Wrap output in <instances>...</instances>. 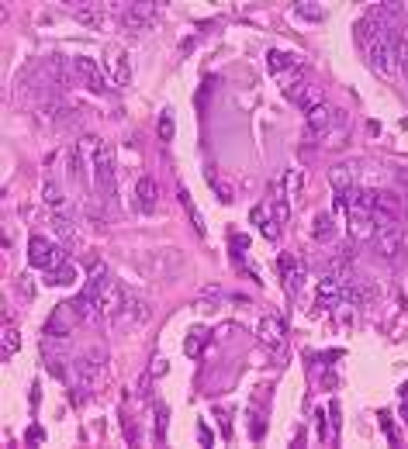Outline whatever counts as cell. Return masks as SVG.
Instances as JSON below:
<instances>
[{"instance_id":"1","label":"cell","mask_w":408,"mask_h":449,"mask_svg":"<svg viewBox=\"0 0 408 449\" xmlns=\"http://www.w3.org/2000/svg\"><path fill=\"white\" fill-rule=\"evenodd\" d=\"M94 184H97V197L104 201L114 197V149L97 138H94Z\"/></svg>"},{"instance_id":"2","label":"cell","mask_w":408,"mask_h":449,"mask_svg":"<svg viewBox=\"0 0 408 449\" xmlns=\"http://www.w3.org/2000/svg\"><path fill=\"white\" fill-rule=\"evenodd\" d=\"M28 263L35 270H55V266L70 263V253H66V245H55L45 235H35L28 242Z\"/></svg>"},{"instance_id":"3","label":"cell","mask_w":408,"mask_h":449,"mask_svg":"<svg viewBox=\"0 0 408 449\" xmlns=\"http://www.w3.org/2000/svg\"><path fill=\"white\" fill-rule=\"evenodd\" d=\"M104 367H108V353L104 349H87L83 356L73 360V377L80 387H97V380L104 377Z\"/></svg>"},{"instance_id":"4","label":"cell","mask_w":408,"mask_h":449,"mask_svg":"<svg viewBox=\"0 0 408 449\" xmlns=\"http://www.w3.org/2000/svg\"><path fill=\"white\" fill-rule=\"evenodd\" d=\"M367 55H370V66H374V70L391 73V70H395V59H398V35H395V31H381V35L367 45Z\"/></svg>"},{"instance_id":"5","label":"cell","mask_w":408,"mask_h":449,"mask_svg":"<svg viewBox=\"0 0 408 449\" xmlns=\"http://www.w3.org/2000/svg\"><path fill=\"white\" fill-rule=\"evenodd\" d=\"M149 318H153L149 301H145V297H138V294H125V301H121V311L114 315V325H118L121 332H128V328L145 325Z\"/></svg>"},{"instance_id":"6","label":"cell","mask_w":408,"mask_h":449,"mask_svg":"<svg viewBox=\"0 0 408 449\" xmlns=\"http://www.w3.org/2000/svg\"><path fill=\"white\" fill-rule=\"evenodd\" d=\"M77 321H83L80 311H77V304L73 301H62V304H55L49 321H45V336H59V339H70L73 336V328H77Z\"/></svg>"},{"instance_id":"7","label":"cell","mask_w":408,"mask_h":449,"mask_svg":"<svg viewBox=\"0 0 408 449\" xmlns=\"http://www.w3.org/2000/svg\"><path fill=\"white\" fill-rule=\"evenodd\" d=\"M156 18H160V4L156 0H138V4L121 11V25L132 28V31H149L156 25Z\"/></svg>"},{"instance_id":"8","label":"cell","mask_w":408,"mask_h":449,"mask_svg":"<svg viewBox=\"0 0 408 449\" xmlns=\"http://www.w3.org/2000/svg\"><path fill=\"white\" fill-rule=\"evenodd\" d=\"M42 73H45V83H53L59 90H66V87H73V59H66L62 52H49L42 59Z\"/></svg>"},{"instance_id":"9","label":"cell","mask_w":408,"mask_h":449,"mask_svg":"<svg viewBox=\"0 0 408 449\" xmlns=\"http://www.w3.org/2000/svg\"><path fill=\"white\" fill-rule=\"evenodd\" d=\"M374 249L384 263H398L402 249H405V228L402 225H391V228H377L374 235Z\"/></svg>"},{"instance_id":"10","label":"cell","mask_w":408,"mask_h":449,"mask_svg":"<svg viewBox=\"0 0 408 449\" xmlns=\"http://www.w3.org/2000/svg\"><path fill=\"white\" fill-rule=\"evenodd\" d=\"M73 73H77V79H80L87 90H94V94H104V90H108L101 66H97L90 55H77V59H73Z\"/></svg>"},{"instance_id":"11","label":"cell","mask_w":408,"mask_h":449,"mask_svg":"<svg viewBox=\"0 0 408 449\" xmlns=\"http://www.w3.org/2000/svg\"><path fill=\"white\" fill-rule=\"evenodd\" d=\"M114 287V280H111V273H108V266H101V263H94V270H90V280H87V287H83V294L94 301V308L101 311V301H104V294Z\"/></svg>"},{"instance_id":"12","label":"cell","mask_w":408,"mask_h":449,"mask_svg":"<svg viewBox=\"0 0 408 449\" xmlns=\"http://www.w3.org/2000/svg\"><path fill=\"white\" fill-rule=\"evenodd\" d=\"M287 97H291L298 107L311 111V107L322 104V87H319L315 79H308V83H294V87H287Z\"/></svg>"},{"instance_id":"13","label":"cell","mask_w":408,"mask_h":449,"mask_svg":"<svg viewBox=\"0 0 408 449\" xmlns=\"http://www.w3.org/2000/svg\"><path fill=\"white\" fill-rule=\"evenodd\" d=\"M132 204H136V211H142V214L156 211V180H153V177H138L136 190H132Z\"/></svg>"},{"instance_id":"14","label":"cell","mask_w":408,"mask_h":449,"mask_svg":"<svg viewBox=\"0 0 408 449\" xmlns=\"http://www.w3.org/2000/svg\"><path fill=\"white\" fill-rule=\"evenodd\" d=\"M374 235H377L374 218L367 211H350V238H353V242H370Z\"/></svg>"},{"instance_id":"15","label":"cell","mask_w":408,"mask_h":449,"mask_svg":"<svg viewBox=\"0 0 408 449\" xmlns=\"http://www.w3.org/2000/svg\"><path fill=\"white\" fill-rule=\"evenodd\" d=\"M343 301V280H336V277H322L319 280V308H336Z\"/></svg>"},{"instance_id":"16","label":"cell","mask_w":408,"mask_h":449,"mask_svg":"<svg viewBox=\"0 0 408 449\" xmlns=\"http://www.w3.org/2000/svg\"><path fill=\"white\" fill-rule=\"evenodd\" d=\"M256 332H260V339H263L267 345H273V349L284 343V321H280L277 315H263V318H260V328H256Z\"/></svg>"},{"instance_id":"17","label":"cell","mask_w":408,"mask_h":449,"mask_svg":"<svg viewBox=\"0 0 408 449\" xmlns=\"http://www.w3.org/2000/svg\"><path fill=\"white\" fill-rule=\"evenodd\" d=\"M108 62H111V70H114V83L118 87H125L128 79H132V70H128V52L121 49V45H111L108 49Z\"/></svg>"},{"instance_id":"18","label":"cell","mask_w":408,"mask_h":449,"mask_svg":"<svg viewBox=\"0 0 408 449\" xmlns=\"http://www.w3.org/2000/svg\"><path fill=\"white\" fill-rule=\"evenodd\" d=\"M70 14L87 28H101L104 25V11H101V4H73L70 7Z\"/></svg>"},{"instance_id":"19","label":"cell","mask_w":408,"mask_h":449,"mask_svg":"<svg viewBox=\"0 0 408 449\" xmlns=\"http://www.w3.org/2000/svg\"><path fill=\"white\" fill-rule=\"evenodd\" d=\"M329 128H332V107H329V104L311 107V111H308V132H311V135H322V138H326Z\"/></svg>"},{"instance_id":"20","label":"cell","mask_w":408,"mask_h":449,"mask_svg":"<svg viewBox=\"0 0 408 449\" xmlns=\"http://www.w3.org/2000/svg\"><path fill=\"white\" fill-rule=\"evenodd\" d=\"M280 266H284V280H287V291H291V294H301L304 280H308V270H304L301 263H294L291 256H284V260H280Z\"/></svg>"},{"instance_id":"21","label":"cell","mask_w":408,"mask_h":449,"mask_svg":"<svg viewBox=\"0 0 408 449\" xmlns=\"http://www.w3.org/2000/svg\"><path fill=\"white\" fill-rule=\"evenodd\" d=\"M356 180V162H339V166H332V173H329V184L336 187V190H350Z\"/></svg>"},{"instance_id":"22","label":"cell","mask_w":408,"mask_h":449,"mask_svg":"<svg viewBox=\"0 0 408 449\" xmlns=\"http://www.w3.org/2000/svg\"><path fill=\"white\" fill-rule=\"evenodd\" d=\"M53 232L62 238V242H73V238H77L73 218H70V211H66V208H55V211H53Z\"/></svg>"},{"instance_id":"23","label":"cell","mask_w":408,"mask_h":449,"mask_svg":"<svg viewBox=\"0 0 408 449\" xmlns=\"http://www.w3.org/2000/svg\"><path fill=\"white\" fill-rule=\"evenodd\" d=\"M311 235H315V242H329V238L336 235V225H332V218H329L326 211L315 214V225H311Z\"/></svg>"},{"instance_id":"24","label":"cell","mask_w":408,"mask_h":449,"mask_svg":"<svg viewBox=\"0 0 408 449\" xmlns=\"http://www.w3.org/2000/svg\"><path fill=\"white\" fill-rule=\"evenodd\" d=\"M45 273H49V284H59V287H66V284L77 280V266L73 263H62V266H55V270H45Z\"/></svg>"},{"instance_id":"25","label":"cell","mask_w":408,"mask_h":449,"mask_svg":"<svg viewBox=\"0 0 408 449\" xmlns=\"http://www.w3.org/2000/svg\"><path fill=\"white\" fill-rule=\"evenodd\" d=\"M267 66H270V73H280V70H287V66H298V55L270 52V55H267Z\"/></svg>"},{"instance_id":"26","label":"cell","mask_w":408,"mask_h":449,"mask_svg":"<svg viewBox=\"0 0 408 449\" xmlns=\"http://www.w3.org/2000/svg\"><path fill=\"white\" fill-rule=\"evenodd\" d=\"M294 14H298V18H308V21H322V18H326V11H322L319 4H311V0L294 4Z\"/></svg>"},{"instance_id":"27","label":"cell","mask_w":408,"mask_h":449,"mask_svg":"<svg viewBox=\"0 0 408 449\" xmlns=\"http://www.w3.org/2000/svg\"><path fill=\"white\" fill-rule=\"evenodd\" d=\"M18 345H21L18 328H14V325H4V360H11V356L18 353Z\"/></svg>"},{"instance_id":"28","label":"cell","mask_w":408,"mask_h":449,"mask_svg":"<svg viewBox=\"0 0 408 449\" xmlns=\"http://www.w3.org/2000/svg\"><path fill=\"white\" fill-rule=\"evenodd\" d=\"M270 211H273V221H280V225H284V221L291 218V201H287V197H277Z\"/></svg>"},{"instance_id":"29","label":"cell","mask_w":408,"mask_h":449,"mask_svg":"<svg viewBox=\"0 0 408 449\" xmlns=\"http://www.w3.org/2000/svg\"><path fill=\"white\" fill-rule=\"evenodd\" d=\"M156 128H160V138H163V142H170V138H173L177 125H173V114H170V111H163V114H160V125H156Z\"/></svg>"},{"instance_id":"30","label":"cell","mask_w":408,"mask_h":449,"mask_svg":"<svg viewBox=\"0 0 408 449\" xmlns=\"http://www.w3.org/2000/svg\"><path fill=\"white\" fill-rule=\"evenodd\" d=\"M201 345H204V332H191V339L184 343V353L187 356H201Z\"/></svg>"},{"instance_id":"31","label":"cell","mask_w":408,"mask_h":449,"mask_svg":"<svg viewBox=\"0 0 408 449\" xmlns=\"http://www.w3.org/2000/svg\"><path fill=\"white\" fill-rule=\"evenodd\" d=\"M284 184H287V201H291V197H294V194L301 190V170H287Z\"/></svg>"},{"instance_id":"32","label":"cell","mask_w":408,"mask_h":449,"mask_svg":"<svg viewBox=\"0 0 408 449\" xmlns=\"http://www.w3.org/2000/svg\"><path fill=\"white\" fill-rule=\"evenodd\" d=\"M70 173H73L77 180L83 177V159H80V149H77V145H70Z\"/></svg>"},{"instance_id":"33","label":"cell","mask_w":408,"mask_h":449,"mask_svg":"<svg viewBox=\"0 0 408 449\" xmlns=\"http://www.w3.org/2000/svg\"><path fill=\"white\" fill-rule=\"evenodd\" d=\"M45 201H49L53 208H62V194H59V184H55V180L45 184Z\"/></svg>"},{"instance_id":"34","label":"cell","mask_w":408,"mask_h":449,"mask_svg":"<svg viewBox=\"0 0 408 449\" xmlns=\"http://www.w3.org/2000/svg\"><path fill=\"white\" fill-rule=\"evenodd\" d=\"M18 294H21L25 301H31V297H35V287H31V277H28V273H21V277H18Z\"/></svg>"},{"instance_id":"35","label":"cell","mask_w":408,"mask_h":449,"mask_svg":"<svg viewBox=\"0 0 408 449\" xmlns=\"http://www.w3.org/2000/svg\"><path fill=\"white\" fill-rule=\"evenodd\" d=\"M170 370V363H166L163 356H153V363H149V377H163Z\"/></svg>"},{"instance_id":"36","label":"cell","mask_w":408,"mask_h":449,"mask_svg":"<svg viewBox=\"0 0 408 449\" xmlns=\"http://www.w3.org/2000/svg\"><path fill=\"white\" fill-rule=\"evenodd\" d=\"M156 436H166V404H156Z\"/></svg>"},{"instance_id":"37","label":"cell","mask_w":408,"mask_h":449,"mask_svg":"<svg viewBox=\"0 0 408 449\" xmlns=\"http://www.w3.org/2000/svg\"><path fill=\"white\" fill-rule=\"evenodd\" d=\"M277 225H280V221L267 218V221H263V235H267V238H277V235H280V228H277Z\"/></svg>"},{"instance_id":"38","label":"cell","mask_w":408,"mask_h":449,"mask_svg":"<svg viewBox=\"0 0 408 449\" xmlns=\"http://www.w3.org/2000/svg\"><path fill=\"white\" fill-rule=\"evenodd\" d=\"M218 194H221V201H225V204H232V201H236V197H232V187L218 184Z\"/></svg>"},{"instance_id":"39","label":"cell","mask_w":408,"mask_h":449,"mask_svg":"<svg viewBox=\"0 0 408 449\" xmlns=\"http://www.w3.org/2000/svg\"><path fill=\"white\" fill-rule=\"evenodd\" d=\"M249 245V238L246 235H232V249H236V256H239V249H246Z\"/></svg>"},{"instance_id":"40","label":"cell","mask_w":408,"mask_h":449,"mask_svg":"<svg viewBox=\"0 0 408 449\" xmlns=\"http://www.w3.org/2000/svg\"><path fill=\"white\" fill-rule=\"evenodd\" d=\"M402 42H405V45H408V28H405V35H402Z\"/></svg>"}]
</instances>
